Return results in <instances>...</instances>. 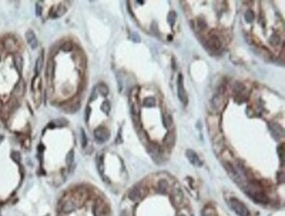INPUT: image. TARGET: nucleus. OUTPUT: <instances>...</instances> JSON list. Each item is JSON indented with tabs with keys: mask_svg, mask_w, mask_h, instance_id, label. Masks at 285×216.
<instances>
[{
	"mask_svg": "<svg viewBox=\"0 0 285 216\" xmlns=\"http://www.w3.org/2000/svg\"><path fill=\"white\" fill-rule=\"evenodd\" d=\"M246 193L252 199H254L257 203H267L268 202V198L264 194V193L258 186H254V184H250V186H248L246 189Z\"/></svg>",
	"mask_w": 285,
	"mask_h": 216,
	"instance_id": "nucleus-1",
	"label": "nucleus"
},
{
	"mask_svg": "<svg viewBox=\"0 0 285 216\" xmlns=\"http://www.w3.org/2000/svg\"><path fill=\"white\" fill-rule=\"evenodd\" d=\"M230 206L233 209V211L235 212V213L239 216H249V211L246 205L241 202L240 199L232 198L230 199Z\"/></svg>",
	"mask_w": 285,
	"mask_h": 216,
	"instance_id": "nucleus-2",
	"label": "nucleus"
},
{
	"mask_svg": "<svg viewBox=\"0 0 285 216\" xmlns=\"http://www.w3.org/2000/svg\"><path fill=\"white\" fill-rule=\"evenodd\" d=\"M94 137L96 141L99 143H104L110 138V132L109 130L103 126L97 128L94 131Z\"/></svg>",
	"mask_w": 285,
	"mask_h": 216,
	"instance_id": "nucleus-3",
	"label": "nucleus"
},
{
	"mask_svg": "<svg viewBox=\"0 0 285 216\" xmlns=\"http://www.w3.org/2000/svg\"><path fill=\"white\" fill-rule=\"evenodd\" d=\"M177 95H178V99H180V101L186 106L188 104V97H187V93L184 89L183 77L182 74H179L178 78H177Z\"/></svg>",
	"mask_w": 285,
	"mask_h": 216,
	"instance_id": "nucleus-4",
	"label": "nucleus"
},
{
	"mask_svg": "<svg viewBox=\"0 0 285 216\" xmlns=\"http://www.w3.org/2000/svg\"><path fill=\"white\" fill-rule=\"evenodd\" d=\"M207 47L212 51H218L222 47V42L217 35L211 34L209 40L207 41Z\"/></svg>",
	"mask_w": 285,
	"mask_h": 216,
	"instance_id": "nucleus-5",
	"label": "nucleus"
},
{
	"mask_svg": "<svg viewBox=\"0 0 285 216\" xmlns=\"http://www.w3.org/2000/svg\"><path fill=\"white\" fill-rule=\"evenodd\" d=\"M128 197L132 201H134V202H137V201L140 200L144 197V188L141 187L140 186H134L130 191Z\"/></svg>",
	"mask_w": 285,
	"mask_h": 216,
	"instance_id": "nucleus-6",
	"label": "nucleus"
},
{
	"mask_svg": "<svg viewBox=\"0 0 285 216\" xmlns=\"http://www.w3.org/2000/svg\"><path fill=\"white\" fill-rule=\"evenodd\" d=\"M186 157L189 159V161L191 162V164H192L195 166H201L202 163L198 157V156L197 155V153L192 150V149H188L186 151Z\"/></svg>",
	"mask_w": 285,
	"mask_h": 216,
	"instance_id": "nucleus-7",
	"label": "nucleus"
},
{
	"mask_svg": "<svg viewBox=\"0 0 285 216\" xmlns=\"http://www.w3.org/2000/svg\"><path fill=\"white\" fill-rule=\"evenodd\" d=\"M25 38L27 41V43L30 45V47L34 49L37 48L38 46V41L36 38V35L34 34V32L33 30H28L27 32L25 33Z\"/></svg>",
	"mask_w": 285,
	"mask_h": 216,
	"instance_id": "nucleus-8",
	"label": "nucleus"
},
{
	"mask_svg": "<svg viewBox=\"0 0 285 216\" xmlns=\"http://www.w3.org/2000/svg\"><path fill=\"white\" fill-rule=\"evenodd\" d=\"M109 210L104 204L97 205L94 208V213L96 216H106L108 214Z\"/></svg>",
	"mask_w": 285,
	"mask_h": 216,
	"instance_id": "nucleus-9",
	"label": "nucleus"
},
{
	"mask_svg": "<svg viewBox=\"0 0 285 216\" xmlns=\"http://www.w3.org/2000/svg\"><path fill=\"white\" fill-rule=\"evenodd\" d=\"M76 204L74 201L72 200H68V201H65L64 203L62 204L61 206V210L63 213H70L71 212H73L75 209H76Z\"/></svg>",
	"mask_w": 285,
	"mask_h": 216,
	"instance_id": "nucleus-10",
	"label": "nucleus"
},
{
	"mask_svg": "<svg viewBox=\"0 0 285 216\" xmlns=\"http://www.w3.org/2000/svg\"><path fill=\"white\" fill-rule=\"evenodd\" d=\"M43 64H44V54H43V51H42L41 54L40 55V56L36 60L35 69H34V71H35L36 75L40 74V72L41 71V70L43 68Z\"/></svg>",
	"mask_w": 285,
	"mask_h": 216,
	"instance_id": "nucleus-11",
	"label": "nucleus"
},
{
	"mask_svg": "<svg viewBox=\"0 0 285 216\" xmlns=\"http://www.w3.org/2000/svg\"><path fill=\"white\" fill-rule=\"evenodd\" d=\"M13 61H14V65H15V68L18 70V72L21 73L22 70H23V64H24L22 56L19 55H15L13 57Z\"/></svg>",
	"mask_w": 285,
	"mask_h": 216,
	"instance_id": "nucleus-12",
	"label": "nucleus"
},
{
	"mask_svg": "<svg viewBox=\"0 0 285 216\" xmlns=\"http://www.w3.org/2000/svg\"><path fill=\"white\" fill-rule=\"evenodd\" d=\"M173 203L176 206H180L183 200V194L180 190H176L173 193Z\"/></svg>",
	"mask_w": 285,
	"mask_h": 216,
	"instance_id": "nucleus-13",
	"label": "nucleus"
},
{
	"mask_svg": "<svg viewBox=\"0 0 285 216\" xmlns=\"http://www.w3.org/2000/svg\"><path fill=\"white\" fill-rule=\"evenodd\" d=\"M24 91H25V84L23 80H20L15 86L13 90V93L16 94L17 96H20L24 93Z\"/></svg>",
	"mask_w": 285,
	"mask_h": 216,
	"instance_id": "nucleus-14",
	"label": "nucleus"
},
{
	"mask_svg": "<svg viewBox=\"0 0 285 216\" xmlns=\"http://www.w3.org/2000/svg\"><path fill=\"white\" fill-rule=\"evenodd\" d=\"M168 187H169V184L166 180H160L159 183H158V192L160 193H162V194L166 193Z\"/></svg>",
	"mask_w": 285,
	"mask_h": 216,
	"instance_id": "nucleus-15",
	"label": "nucleus"
},
{
	"mask_svg": "<svg viewBox=\"0 0 285 216\" xmlns=\"http://www.w3.org/2000/svg\"><path fill=\"white\" fill-rule=\"evenodd\" d=\"M162 123L165 128H170L173 124V120H172L171 116L168 113H164L162 115Z\"/></svg>",
	"mask_w": 285,
	"mask_h": 216,
	"instance_id": "nucleus-16",
	"label": "nucleus"
},
{
	"mask_svg": "<svg viewBox=\"0 0 285 216\" xmlns=\"http://www.w3.org/2000/svg\"><path fill=\"white\" fill-rule=\"evenodd\" d=\"M96 89H97V91H98L99 93H100L102 96H104V97L107 96L108 92H109V89H108V87H107L105 84H99L97 86Z\"/></svg>",
	"mask_w": 285,
	"mask_h": 216,
	"instance_id": "nucleus-17",
	"label": "nucleus"
},
{
	"mask_svg": "<svg viewBox=\"0 0 285 216\" xmlns=\"http://www.w3.org/2000/svg\"><path fill=\"white\" fill-rule=\"evenodd\" d=\"M54 65L50 61L48 63V67H47L46 75L48 78H52L54 77Z\"/></svg>",
	"mask_w": 285,
	"mask_h": 216,
	"instance_id": "nucleus-18",
	"label": "nucleus"
},
{
	"mask_svg": "<svg viewBox=\"0 0 285 216\" xmlns=\"http://www.w3.org/2000/svg\"><path fill=\"white\" fill-rule=\"evenodd\" d=\"M74 160H75V153L74 150L71 149L66 156V164H68V166H71L74 163Z\"/></svg>",
	"mask_w": 285,
	"mask_h": 216,
	"instance_id": "nucleus-19",
	"label": "nucleus"
},
{
	"mask_svg": "<svg viewBox=\"0 0 285 216\" xmlns=\"http://www.w3.org/2000/svg\"><path fill=\"white\" fill-rule=\"evenodd\" d=\"M143 106L146 107H154L155 106V99L154 97H147L143 101Z\"/></svg>",
	"mask_w": 285,
	"mask_h": 216,
	"instance_id": "nucleus-20",
	"label": "nucleus"
},
{
	"mask_svg": "<svg viewBox=\"0 0 285 216\" xmlns=\"http://www.w3.org/2000/svg\"><path fill=\"white\" fill-rule=\"evenodd\" d=\"M245 19H246V21L247 23H252L253 21H254V19H255L254 12H253L252 10H247L245 13Z\"/></svg>",
	"mask_w": 285,
	"mask_h": 216,
	"instance_id": "nucleus-21",
	"label": "nucleus"
},
{
	"mask_svg": "<svg viewBox=\"0 0 285 216\" xmlns=\"http://www.w3.org/2000/svg\"><path fill=\"white\" fill-rule=\"evenodd\" d=\"M270 128H273V133H274V135L276 136L277 135L280 136L281 134L283 135V130L282 129L281 127H279L277 124H273V125H270Z\"/></svg>",
	"mask_w": 285,
	"mask_h": 216,
	"instance_id": "nucleus-22",
	"label": "nucleus"
},
{
	"mask_svg": "<svg viewBox=\"0 0 285 216\" xmlns=\"http://www.w3.org/2000/svg\"><path fill=\"white\" fill-rule=\"evenodd\" d=\"M280 41H281V39H280V37H279L277 35H271L270 38H269V43H270L271 45H273V46H277V45H279Z\"/></svg>",
	"mask_w": 285,
	"mask_h": 216,
	"instance_id": "nucleus-23",
	"label": "nucleus"
},
{
	"mask_svg": "<svg viewBox=\"0 0 285 216\" xmlns=\"http://www.w3.org/2000/svg\"><path fill=\"white\" fill-rule=\"evenodd\" d=\"M176 19V13L175 12H170L168 15V22L170 26H174Z\"/></svg>",
	"mask_w": 285,
	"mask_h": 216,
	"instance_id": "nucleus-24",
	"label": "nucleus"
},
{
	"mask_svg": "<svg viewBox=\"0 0 285 216\" xmlns=\"http://www.w3.org/2000/svg\"><path fill=\"white\" fill-rule=\"evenodd\" d=\"M101 109H102V111H103L105 113L108 114V113L110 112V111H111V103H110L108 100L105 101V102L102 104V106H101Z\"/></svg>",
	"mask_w": 285,
	"mask_h": 216,
	"instance_id": "nucleus-25",
	"label": "nucleus"
},
{
	"mask_svg": "<svg viewBox=\"0 0 285 216\" xmlns=\"http://www.w3.org/2000/svg\"><path fill=\"white\" fill-rule=\"evenodd\" d=\"M11 157L12 159L16 162L17 164H19L20 163V160H21V156H20V154L19 152H12V155H11Z\"/></svg>",
	"mask_w": 285,
	"mask_h": 216,
	"instance_id": "nucleus-26",
	"label": "nucleus"
},
{
	"mask_svg": "<svg viewBox=\"0 0 285 216\" xmlns=\"http://www.w3.org/2000/svg\"><path fill=\"white\" fill-rule=\"evenodd\" d=\"M98 171L103 174L104 172V160H103V157H100L98 158Z\"/></svg>",
	"mask_w": 285,
	"mask_h": 216,
	"instance_id": "nucleus-27",
	"label": "nucleus"
},
{
	"mask_svg": "<svg viewBox=\"0 0 285 216\" xmlns=\"http://www.w3.org/2000/svg\"><path fill=\"white\" fill-rule=\"evenodd\" d=\"M54 124L56 127H62V126H65L67 124V121L65 119H55L54 121Z\"/></svg>",
	"mask_w": 285,
	"mask_h": 216,
	"instance_id": "nucleus-28",
	"label": "nucleus"
},
{
	"mask_svg": "<svg viewBox=\"0 0 285 216\" xmlns=\"http://www.w3.org/2000/svg\"><path fill=\"white\" fill-rule=\"evenodd\" d=\"M5 46L8 50H12V48H15V43L12 40H6L5 42Z\"/></svg>",
	"mask_w": 285,
	"mask_h": 216,
	"instance_id": "nucleus-29",
	"label": "nucleus"
},
{
	"mask_svg": "<svg viewBox=\"0 0 285 216\" xmlns=\"http://www.w3.org/2000/svg\"><path fill=\"white\" fill-rule=\"evenodd\" d=\"M81 143H82L83 147H86V145H87V136H86L83 129H82V131H81Z\"/></svg>",
	"mask_w": 285,
	"mask_h": 216,
	"instance_id": "nucleus-30",
	"label": "nucleus"
},
{
	"mask_svg": "<svg viewBox=\"0 0 285 216\" xmlns=\"http://www.w3.org/2000/svg\"><path fill=\"white\" fill-rule=\"evenodd\" d=\"M198 26H199L201 29H204V28H206V26H207V24H206L205 20L203 19H198Z\"/></svg>",
	"mask_w": 285,
	"mask_h": 216,
	"instance_id": "nucleus-31",
	"label": "nucleus"
},
{
	"mask_svg": "<svg viewBox=\"0 0 285 216\" xmlns=\"http://www.w3.org/2000/svg\"><path fill=\"white\" fill-rule=\"evenodd\" d=\"M131 39L134 41V42H140V37L137 33H132L131 34Z\"/></svg>",
	"mask_w": 285,
	"mask_h": 216,
	"instance_id": "nucleus-32",
	"label": "nucleus"
},
{
	"mask_svg": "<svg viewBox=\"0 0 285 216\" xmlns=\"http://www.w3.org/2000/svg\"><path fill=\"white\" fill-rule=\"evenodd\" d=\"M61 49L63 51H65V52H68V51H70L72 49V46L70 42H66L64 45L61 47Z\"/></svg>",
	"mask_w": 285,
	"mask_h": 216,
	"instance_id": "nucleus-33",
	"label": "nucleus"
},
{
	"mask_svg": "<svg viewBox=\"0 0 285 216\" xmlns=\"http://www.w3.org/2000/svg\"><path fill=\"white\" fill-rule=\"evenodd\" d=\"M41 11H42V8H41V5L37 4L36 5V15L37 16H40L41 14Z\"/></svg>",
	"mask_w": 285,
	"mask_h": 216,
	"instance_id": "nucleus-34",
	"label": "nucleus"
},
{
	"mask_svg": "<svg viewBox=\"0 0 285 216\" xmlns=\"http://www.w3.org/2000/svg\"><path fill=\"white\" fill-rule=\"evenodd\" d=\"M97 95H98V93H97V90L95 89V90H93V92H92V94H91L90 101H93L94 99H97Z\"/></svg>",
	"mask_w": 285,
	"mask_h": 216,
	"instance_id": "nucleus-35",
	"label": "nucleus"
},
{
	"mask_svg": "<svg viewBox=\"0 0 285 216\" xmlns=\"http://www.w3.org/2000/svg\"><path fill=\"white\" fill-rule=\"evenodd\" d=\"M89 114H90V108L89 107H87L86 108V121H88L89 118Z\"/></svg>",
	"mask_w": 285,
	"mask_h": 216,
	"instance_id": "nucleus-36",
	"label": "nucleus"
},
{
	"mask_svg": "<svg viewBox=\"0 0 285 216\" xmlns=\"http://www.w3.org/2000/svg\"><path fill=\"white\" fill-rule=\"evenodd\" d=\"M2 140H3V136H2V135H0V142L2 141Z\"/></svg>",
	"mask_w": 285,
	"mask_h": 216,
	"instance_id": "nucleus-37",
	"label": "nucleus"
},
{
	"mask_svg": "<svg viewBox=\"0 0 285 216\" xmlns=\"http://www.w3.org/2000/svg\"><path fill=\"white\" fill-rule=\"evenodd\" d=\"M178 216H185V215H184V214H179Z\"/></svg>",
	"mask_w": 285,
	"mask_h": 216,
	"instance_id": "nucleus-38",
	"label": "nucleus"
},
{
	"mask_svg": "<svg viewBox=\"0 0 285 216\" xmlns=\"http://www.w3.org/2000/svg\"><path fill=\"white\" fill-rule=\"evenodd\" d=\"M0 60H1V57H0Z\"/></svg>",
	"mask_w": 285,
	"mask_h": 216,
	"instance_id": "nucleus-39",
	"label": "nucleus"
}]
</instances>
